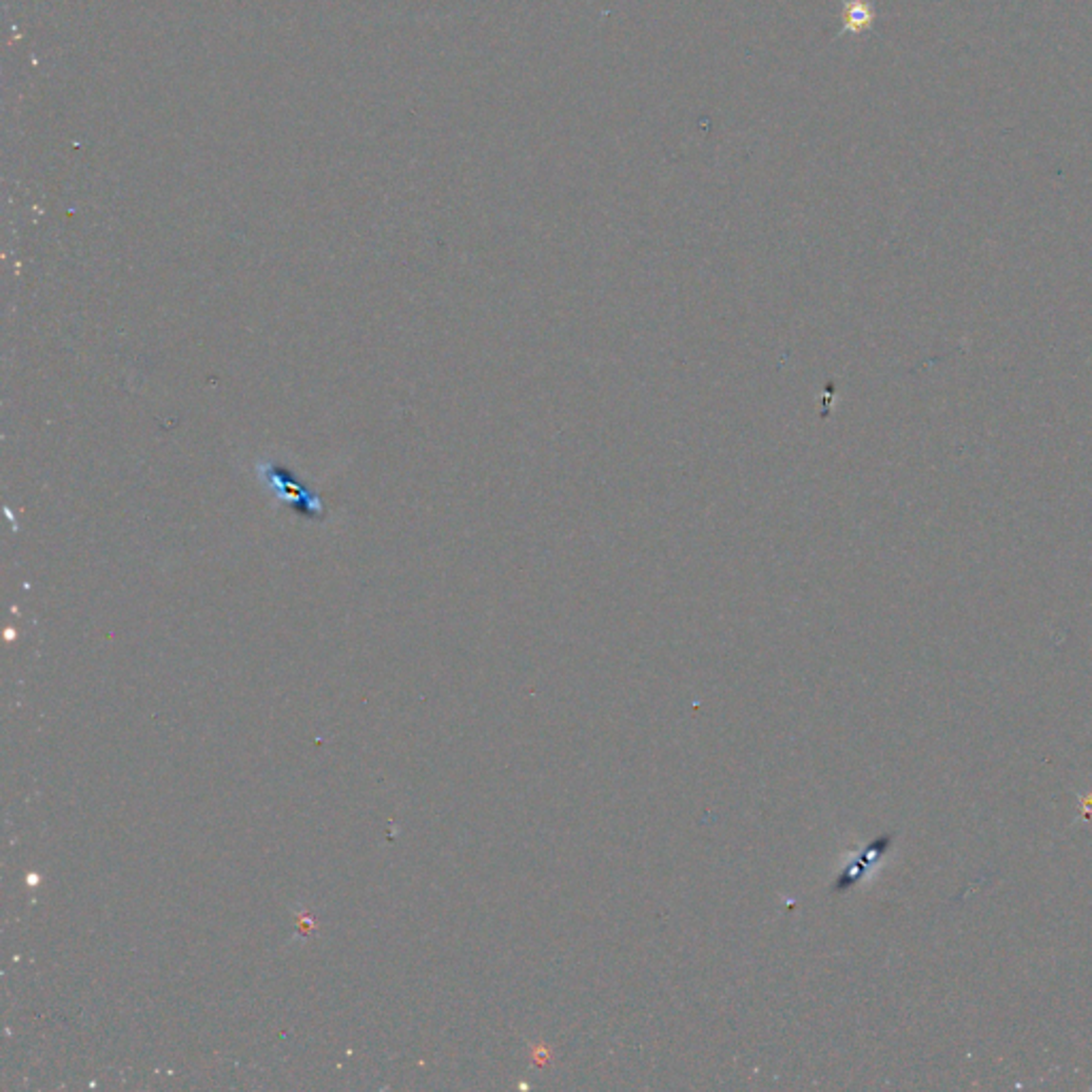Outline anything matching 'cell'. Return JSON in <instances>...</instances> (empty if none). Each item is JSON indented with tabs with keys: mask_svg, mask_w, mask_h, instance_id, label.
Returning a JSON list of instances; mask_svg holds the SVG:
<instances>
[{
	"mask_svg": "<svg viewBox=\"0 0 1092 1092\" xmlns=\"http://www.w3.org/2000/svg\"><path fill=\"white\" fill-rule=\"evenodd\" d=\"M875 7L868 0H843L841 9V29L836 37L843 34H862L873 29L875 24Z\"/></svg>",
	"mask_w": 1092,
	"mask_h": 1092,
	"instance_id": "cell-1",
	"label": "cell"
}]
</instances>
